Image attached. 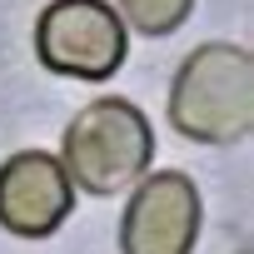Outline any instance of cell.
<instances>
[{
	"label": "cell",
	"mask_w": 254,
	"mask_h": 254,
	"mask_svg": "<svg viewBox=\"0 0 254 254\" xmlns=\"http://www.w3.org/2000/svg\"><path fill=\"white\" fill-rule=\"evenodd\" d=\"M170 125L194 145H234L254 130V60L234 40L190 50L170 80Z\"/></svg>",
	"instance_id": "6da1fadb"
},
{
	"label": "cell",
	"mask_w": 254,
	"mask_h": 254,
	"mask_svg": "<svg viewBox=\"0 0 254 254\" xmlns=\"http://www.w3.org/2000/svg\"><path fill=\"white\" fill-rule=\"evenodd\" d=\"M155 160V130L140 105L105 95L75 110L60 140V165L75 190L85 194H120L130 190Z\"/></svg>",
	"instance_id": "7a4b0ae2"
},
{
	"label": "cell",
	"mask_w": 254,
	"mask_h": 254,
	"mask_svg": "<svg viewBox=\"0 0 254 254\" xmlns=\"http://www.w3.org/2000/svg\"><path fill=\"white\" fill-rule=\"evenodd\" d=\"M125 55L130 35L110 0H50L35 20V60L50 75L100 85L125 65Z\"/></svg>",
	"instance_id": "3957f363"
},
{
	"label": "cell",
	"mask_w": 254,
	"mask_h": 254,
	"mask_svg": "<svg viewBox=\"0 0 254 254\" xmlns=\"http://www.w3.org/2000/svg\"><path fill=\"white\" fill-rule=\"evenodd\" d=\"M199 190L180 170L140 175L120 219V254H194Z\"/></svg>",
	"instance_id": "277c9868"
},
{
	"label": "cell",
	"mask_w": 254,
	"mask_h": 254,
	"mask_svg": "<svg viewBox=\"0 0 254 254\" xmlns=\"http://www.w3.org/2000/svg\"><path fill=\"white\" fill-rule=\"evenodd\" d=\"M75 209V185L60 155L15 150L0 165V229L15 239H50Z\"/></svg>",
	"instance_id": "5b68a950"
},
{
	"label": "cell",
	"mask_w": 254,
	"mask_h": 254,
	"mask_svg": "<svg viewBox=\"0 0 254 254\" xmlns=\"http://www.w3.org/2000/svg\"><path fill=\"white\" fill-rule=\"evenodd\" d=\"M115 10H120L125 25H135L140 35L160 40V35H170V30H180L190 20L194 0H115Z\"/></svg>",
	"instance_id": "8992f818"
}]
</instances>
